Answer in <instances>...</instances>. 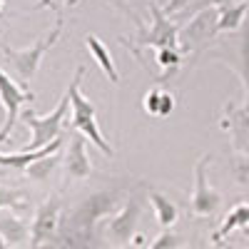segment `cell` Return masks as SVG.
Wrapping results in <instances>:
<instances>
[{"instance_id":"8992f818","label":"cell","mask_w":249,"mask_h":249,"mask_svg":"<svg viewBox=\"0 0 249 249\" xmlns=\"http://www.w3.org/2000/svg\"><path fill=\"white\" fill-rule=\"evenodd\" d=\"M35 92L28 90L25 85H20L15 77H10V72H5L0 68V105H3L5 120L0 124V144H5L10 140V132L15 127V122L20 120V112H23V105L30 102L33 105Z\"/></svg>"},{"instance_id":"4316f807","label":"cell","mask_w":249,"mask_h":249,"mask_svg":"<svg viewBox=\"0 0 249 249\" xmlns=\"http://www.w3.org/2000/svg\"><path fill=\"white\" fill-rule=\"evenodd\" d=\"M234 3H247V0H234Z\"/></svg>"},{"instance_id":"2e32d148","label":"cell","mask_w":249,"mask_h":249,"mask_svg":"<svg viewBox=\"0 0 249 249\" xmlns=\"http://www.w3.org/2000/svg\"><path fill=\"white\" fill-rule=\"evenodd\" d=\"M147 199H150V207H152V212H155L157 224L162 227V230H170V227L177 222V217H179L177 204L167 195H162L157 190H147Z\"/></svg>"},{"instance_id":"ac0fdd59","label":"cell","mask_w":249,"mask_h":249,"mask_svg":"<svg viewBox=\"0 0 249 249\" xmlns=\"http://www.w3.org/2000/svg\"><path fill=\"white\" fill-rule=\"evenodd\" d=\"M249 3H232L219 10V33H237L247 23Z\"/></svg>"},{"instance_id":"44dd1931","label":"cell","mask_w":249,"mask_h":249,"mask_svg":"<svg viewBox=\"0 0 249 249\" xmlns=\"http://www.w3.org/2000/svg\"><path fill=\"white\" fill-rule=\"evenodd\" d=\"M25 207V197L20 190H8L0 187V212L3 210H23Z\"/></svg>"},{"instance_id":"603a6c76","label":"cell","mask_w":249,"mask_h":249,"mask_svg":"<svg viewBox=\"0 0 249 249\" xmlns=\"http://www.w3.org/2000/svg\"><path fill=\"white\" fill-rule=\"evenodd\" d=\"M179 247H182V237L172 230H164L162 234L155 237V242L147 249H179Z\"/></svg>"},{"instance_id":"ba28073f","label":"cell","mask_w":249,"mask_h":249,"mask_svg":"<svg viewBox=\"0 0 249 249\" xmlns=\"http://www.w3.org/2000/svg\"><path fill=\"white\" fill-rule=\"evenodd\" d=\"M60 217H62V199L57 195H50L48 199L40 202V207L33 214V224H30V247L33 249L50 247V242L60 232Z\"/></svg>"},{"instance_id":"5b68a950","label":"cell","mask_w":249,"mask_h":249,"mask_svg":"<svg viewBox=\"0 0 249 249\" xmlns=\"http://www.w3.org/2000/svg\"><path fill=\"white\" fill-rule=\"evenodd\" d=\"M150 15H152V25L147 30H142L140 25V33H137V43H124V48H130L135 53V57H140V48H179L182 50V43H179V25L175 20H170L164 15V10L155 3H150Z\"/></svg>"},{"instance_id":"52a82bcc","label":"cell","mask_w":249,"mask_h":249,"mask_svg":"<svg viewBox=\"0 0 249 249\" xmlns=\"http://www.w3.org/2000/svg\"><path fill=\"white\" fill-rule=\"evenodd\" d=\"M217 35H219V8L207 5L204 10H197L187 20L184 28H179V43L182 50L199 55Z\"/></svg>"},{"instance_id":"8fae6325","label":"cell","mask_w":249,"mask_h":249,"mask_svg":"<svg viewBox=\"0 0 249 249\" xmlns=\"http://www.w3.org/2000/svg\"><path fill=\"white\" fill-rule=\"evenodd\" d=\"M222 127L230 130L232 152L249 157V102H244V105L227 102V105H224Z\"/></svg>"},{"instance_id":"9a60e30c","label":"cell","mask_w":249,"mask_h":249,"mask_svg":"<svg viewBox=\"0 0 249 249\" xmlns=\"http://www.w3.org/2000/svg\"><path fill=\"white\" fill-rule=\"evenodd\" d=\"M142 107H144V112L152 115V117H160V120H162V117H170L172 110H175V95H172L170 90L152 88V90L144 92Z\"/></svg>"},{"instance_id":"7402d4cb","label":"cell","mask_w":249,"mask_h":249,"mask_svg":"<svg viewBox=\"0 0 249 249\" xmlns=\"http://www.w3.org/2000/svg\"><path fill=\"white\" fill-rule=\"evenodd\" d=\"M230 167H232L234 182L242 184V187H249V157H244V155H234L232 162H230Z\"/></svg>"},{"instance_id":"ffe728a7","label":"cell","mask_w":249,"mask_h":249,"mask_svg":"<svg viewBox=\"0 0 249 249\" xmlns=\"http://www.w3.org/2000/svg\"><path fill=\"white\" fill-rule=\"evenodd\" d=\"M155 53H157V55H155L157 65L162 68L160 80L172 77V75L177 72V68H179V62H182V50H179V48H157Z\"/></svg>"},{"instance_id":"277c9868","label":"cell","mask_w":249,"mask_h":249,"mask_svg":"<svg viewBox=\"0 0 249 249\" xmlns=\"http://www.w3.org/2000/svg\"><path fill=\"white\" fill-rule=\"evenodd\" d=\"M120 202H122V195L117 190L90 195L88 199H82L75 207L68 232H72V237H77V239H88L95 232V227H97L100 219H107V217H112L120 210L122 207Z\"/></svg>"},{"instance_id":"cb8c5ba5","label":"cell","mask_w":249,"mask_h":249,"mask_svg":"<svg viewBox=\"0 0 249 249\" xmlns=\"http://www.w3.org/2000/svg\"><path fill=\"white\" fill-rule=\"evenodd\" d=\"M190 5H195V0H170V3L164 5L162 10H164V15H175V13H182V10H187Z\"/></svg>"},{"instance_id":"7a4b0ae2","label":"cell","mask_w":249,"mask_h":249,"mask_svg":"<svg viewBox=\"0 0 249 249\" xmlns=\"http://www.w3.org/2000/svg\"><path fill=\"white\" fill-rule=\"evenodd\" d=\"M62 30H65V18H62V13H57V20H55L53 30H48L45 35H40L33 45H28V48H13V45H8V43L0 40V50H3L5 62L15 70V75L23 82H28V80H33L37 75L45 55L57 45V40L62 37Z\"/></svg>"},{"instance_id":"3957f363","label":"cell","mask_w":249,"mask_h":249,"mask_svg":"<svg viewBox=\"0 0 249 249\" xmlns=\"http://www.w3.org/2000/svg\"><path fill=\"white\" fill-rule=\"evenodd\" d=\"M68 110H70V97L68 92L62 95V100L55 105L53 112L48 115H37L35 110H23L20 112V122L25 124V127L30 130V140L25 144V152H37L48 147V144L57 142L60 135H62V124H65V117H68Z\"/></svg>"},{"instance_id":"484cf974","label":"cell","mask_w":249,"mask_h":249,"mask_svg":"<svg viewBox=\"0 0 249 249\" xmlns=\"http://www.w3.org/2000/svg\"><path fill=\"white\" fill-rule=\"evenodd\" d=\"M5 8H8V0H0V15L5 13Z\"/></svg>"},{"instance_id":"9c48e42d","label":"cell","mask_w":249,"mask_h":249,"mask_svg":"<svg viewBox=\"0 0 249 249\" xmlns=\"http://www.w3.org/2000/svg\"><path fill=\"white\" fill-rule=\"evenodd\" d=\"M210 162H212L210 152L195 162V184H192V197H190V210L195 217H212L222 204V195L210 184V175H207Z\"/></svg>"},{"instance_id":"4fadbf2b","label":"cell","mask_w":249,"mask_h":249,"mask_svg":"<svg viewBox=\"0 0 249 249\" xmlns=\"http://www.w3.org/2000/svg\"><path fill=\"white\" fill-rule=\"evenodd\" d=\"M28 239H30V227L23 217H18L13 210L0 212V242L8 247H15Z\"/></svg>"},{"instance_id":"7c38bea8","label":"cell","mask_w":249,"mask_h":249,"mask_svg":"<svg viewBox=\"0 0 249 249\" xmlns=\"http://www.w3.org/2000/svg\"><path fill=\"white\" fill-rule=\"evenodd\" d=\"M88 137L85 135H72L70 144H68V152L62 155V162H65V175L68 179H88L92 175V162L88 155Z\"/></svg>"},{"instance_id":"e0dca14e","label":"cell","mask_w":249,"mask_h":249,"mask_svg":"<svg viewBox=\"0 0 249 249\" xmlns=\"http://www.w3.org/2000/svg\"><path fill=\"white\" fill-rule=\"evenodd\" d=\"M244 227H249V204H234L230 212H227V217L222 219L219 230L212 234V242L219 244L222 239H227L232 232L237 230H244Z\"/></svg>"},{"instance_id":"d6986e66","label":"cell","mask_w":249,"mask_h":249,"mask_svg":"<svg viewBox=\"0 0 249 249\" xmlns=\"http://www.w3.org/2000/svg\"><path fill=\"white\" fill-rule=\"evenodd\" d=\"M60 160H62V155H60V152L45 155V157H40V160L30 162L28 167H25V172H23V175H25L28 179H33V182H48V179L53 177L55 167L60 164Z\"/></svg>"},{"instance_id":"30bf717a","label":"cell","mask_w":249,"mask_h":249,"mask_svg":"<svg viewBox=\"0 0 249 249\" xmlns=\"http://www.w3.org/2000/svg\"><path fill=\"white\" fill-rule=\"evenodd\" d=\"M140 214H142V202L137 197H130L127 202H122V207L107 217L105 222V239L112 244V247H124L135 239V232H137V222H140Z\"/></svg>"},{"instance_id":"5bb4252c","label":"cell","mask_w":249,"mask_h":249,"mask_svg":"<svg viewBox=\"0 0 249 249\" xmlns=\"http://www.w3.org/2000/svg\"><path fill=\"white\" fill-rule=\"evenodd\" d=\"M85 48L90 50V57L100 65V70H102V75H105L112 85H117L120 82V70H117V62H115V57H112V53H110V48L102 43V40L97 37V35H85Z\"/></svg>"},{"instance_id":"d4e9b609","label":"cell","mask_w":249,"mask_h":249,"mask_svg":"<svg viewBox=\"0 0 249 249\" xmlns=\"http://www.w3.org/2000/svg\"><path fill=\"white\" fill-rule=\"evenodd\" d=\"M232 3H234V0H210V5H214V8H219V10L227 8V5H232Z\"/></svg>"},{"instance_id":"6da1fadb","label":"cell","mask_w":249,"mask_h":249,"mask_svg":"<svg viewBox=\"0 0 249 249\" xmlns=\"http://www.w3.org/2000/svg\"><path fill=\"white\" fill-rule=\"evenodd\" d=\"M82 77H85V68H77L75 70V77L72 82L68 85V97H70V127L80 135H85L95 147L102 152V157H115V150H112V144L105 140V135H102L100 130V122H97V107H95V102L88 100L85 95H82Z\"/></svg>"}]
</instances>
